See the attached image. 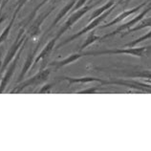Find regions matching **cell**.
Returning a JSON list of instances; mask_svg holds the SVG:
<instances>
[{"label":"cell","mask_w":151,"mask_h":151,"mask_svg":"<svg viewBox=\"0 0 151 151\" xmlns=\"http://www.w3.org/2000/svg\"><path fill=\"white\" fill-rule=\"evenodd\" d=\"M114 9V7H112V8H110V9L108 10V11H106L105 13H103L102 14H101L100 17H98L97 18H95V19H93V21L90 23L89 25H87L85 28H83L82 30H81L79 32H78L77 34H75V35H71V37H69V38H67V39H65V40H63L62 42H60L59 44L57 46V48L55 49H59L60 47H62V46H64V45H66V44H68L69 42H71V41H73V40H75L76 38H78L81 35H82L83 34H85V33H87V32H89V31H92L94 28H96L99 24H101V23L104 20V18H106V17L110 13H111V11H112Z\"/></svg>","instance_id":"cell-1"},{"label":"cell","mask_w":151,"mask_h":151,"mask_svg":"<svg viewBox=\"0 0 151 151\" xmlns=\"http://www.w3.org/2000/svg\"><path fill=\"white\" fill-rule=\"evenodd\" d=\"M50 73H51L50 69L41 70L38 74L34 76L33 78H30L29 79H27V81H23L21 84L17 85L13 91H12V93H19V92H21L22 90H24L25 88H27V87H29V86L41 84V83L45 82L47 81V78H48Z\"/></svg>","instance_id":"cell-2"},{"label":"cell","mask_w":151,"mask_h":151,"mask_svg":"<svg viewBox=\"0 0 151 151\" xmlns=\"http://www.w3.org/2000/svg\"><path fill=\"white\" fill-rule=\"evenodd\" d=\"M25 31L24 28H22V29L20 30V32H19V34L17 35V39H15V41L13 45H12L11 49L9 50V52H8V54L6 55V58H4V60L2 62V66H1V69H0V74L3 73V71L5 70V68L7 67V65L9 64V63L13 60V59L14 58V57L17 55V51L20 49V47L23 45V43H24L25 39L27 38L26 35H23L22 37V34L23 32Z\"/></svg>","instance_id":"cell-3"},{"label":"cell","mask_w":151,"mask_h":151,"mask_svg":"<svg viewBox=\"0 0 151 151\" xmlns=\"http://www.w3.org/2000/svg\"><path fill=\"white\" fill-rule=\"evenodd\" d=\"M93 8V6H86V7H82V8H81L79 10H78V11H76V12H74V13H72L70 14V17L67 19L66 20V22L64 23V24L62 25V27L59 29V31L58 32V34H57V35H55V38L57 39H58L59 37H61V35L65 33L66 31H68L71 27H72L76 22L77 21H78L79 19H81L83 15H84L87 12H88L89 10H91Z\"/></svg>","instance_id":"cell-4"},{"label":"cell","mask_w":151,"mask_h":151,"mask_svg":"<svg viewBox=\"0 0 151 151\" xmlns=\"http://www.w3.org/2000/svg\"><path fill=\"white\" fill-rule=\"evenodd\" d=\"M27 41H28V39L26 38V39H25V41H24V43H23L22 47H20V49H19V51L17 52V55L14 57V60L13 62H12V64L10 65L9 69L7 70V73L5 74V76H4V78H2L1 83H0V93H3V91L5 90L7 84H8V83H9V81H11L12 77H13V75H14V71H15V68H17V62H18V60H19V58H20V55L22 54L23 49H24V47H25V45H26Z\"/></svg>","instance_id":"cell-5"},{"label":"cell","mask_w":151,"mask_h":151,"mask_svg":"<svg viewBox=\"0 0 151 151\" xmlns=\"http://www.w3.org/2000/svg\"><path fill=\"white\" fill-rule=\"evenodd\" d=\"M55 8H57V5H54L53 7H51L48 11H46L44 13H42L41 14H39L38 17L32 22V25L30 26L29 30H28V34L30 35V37H37V35L40 33V27L42 25L43 21L49 17L51 13L55 9Z\"/></svg>","instance_id":"cell-6"},{"label":"cell","mask_w":151,"mask_h":151,"mask_svg":"<svg viewBox=\"0 0 151 151\" xmlns=\"http://www.w3.org/2000/svg\"><path fill=\"white\" fill-rule=\"evenodd\" d=\"M40 45H41V41L38 43L37 46L35 47V48L33 51L30 52L29 55H28L27 59H26V61H25V64H24V66H23L22 71H21L20 75H19V78H18V79H17V82H20V81H22V78H24V76L28 73V71L30 70L31 66L33 65V62H34V60H35V54H37V50H38L39 46H40Z\"/></svg>","instance_id":"cell-7"},{"label":"cell","mask_w":151,"mask_h":151,"mask_svg":"<svg viewBox=\"0 0 151 151\" xmlns=\"http://www.w3.org/2000/svg\"><path fill=\"white\" fill-rule=\"evenodd\" d=\"M78 0H71V1L69 2V3H67L66 5L64 6L61 9V11L59 12V13L58 14V15L55 17V20L52 22V24H51V26L47 29V31H46V33H48V32H50L53 28L58 24V23L61 20V19L65 17V15L68 14V13H70L71 12V10L73 9V7L75 6V4H76V2H77Z\"/></svg>","instance_id":"cell-8"},{"label":"cell","mask_w":151,"mask_h":151,"mask_svg":"<svg viewBox=\"0 0 151 151\" xmlns=\"http://www.w3.org/2000/svg\"><path fill=\"white\" fill-rule=\"evenodd\" d=\"M57 40H58V39L55 38V37H54L53 39H51V40L48 43H47V45L45 46V48L40 52V54L38 55V57L37 58H35L33 69H34V67L37 65L40 60H44L45 61V59L49 57V55L51 54V52L53 51L54 47L55 46V42H57Z\"/></svg>","instance_id":"cell-9"},{"label":"cell","mask_w":151,"mask_h":151,"mask_svg":"<svg viewBox=\"0 0 151 151\" xmlns=\"http://www.w3.org/2000/svg\"><path fill=\"white\" fill-rule=\"evenodd\" d=\"M81 57H83V54H73L69 55L68 58H66L64 59H62V60H59V61H53L52 63H50V66H52L55 70H58L59 68H61V67H64L68 64H71V63H73L75 61H77L78 59H79Z\"/></svg>","instance_id":"cell-10"},{"label":"cell","mask_w":151,"mask_h":151,"mask_svg":"<svg viewBox=\"0 0 151 151\" xmlns=\"http://www.w3.org/2000/svg\"><path fill=\"white\" fill-rule=\"evenodd\" d=\"M145 5H146V3H142V4H141V5H139V6H138V7H136V8H133V9H131V10H129V11H125V12H124V13H122V14H119L118 17L114 19V20H112L111 22H109L108 24H106V25H102L101 27H102V28L110 27V26H112V25H114V24H116V23L121 22L122 20H124V19H125L126 17H130L131 14H135V13H136V12H138L140 9H142V7H145Z\"/></svg>","instance_id":"cell-11"},{"label":"cell","mask_w":151,"mask_h":151,"mask_svg":"<svg viewBox=\"0 0 151 151\" xmlns=\"http://www.w3.org/2000/svg\"><path fill=\"white\" fill-rule=\"evenodd\" d=\"M113 5H114V1H113V0H111V1L107 2L105 5H103L102 7L100 8V9H98V10H96V11L94 12V13L92 14V15H91V18L89 19V21L93 20V19H95V18H97L98 17H100V15L102 14L105 11L109 10L110 8H112Z\"/></svg>","instance_id":"cell-12"},{"label":"cell","mask_w":151,"mask_h":151,"mask_svg":"<svg viewBox=\"0 0 151 151\" xmlns=\"http://www.w3.org/2000/svg\"><path fill=\"white\" fill-rule=\"evenodd\" d=\"M146 27H151V17L142 19V20L139 22L138 26L133 28V29H128V32H127L126 34H129V33H131V32H135V31L144 29V28H146Z\"/></svg>","instance_id":"cell-13"},{"label":"cell","mask_w":151,"mask_h":151,"mask_svg":"<svg viewBox=\"0 0 151 151\" xmlns=\"http://www.w3.org/2000/svg\"><path fill=\"white\" fill-rule=\"evenodd\" d=\"M98 39H100V37H98L96 35H95V32L92 30V32H91V34L88 35V37L86 38V40H85V42L83 43V44L81 45V47L79 48V50H83L84 48H86L87 46H89V45H91L92 43H94L96 40H98Z\"/></svg>","instance_id":"cell-14"},{"label":"cell","mask_w":151,"mask_h":151,"mask_svg":"<svg viewBox=\"0 0 151 151\" xmlns=\"http://www.w3.org/2000/svg\"><path fill=\"white\" fill-rule=\"evenodd\" d=\"M27 2H28V0H18L17 3L15 4V11H14V14H17V15L18 13L21 11L22 8L25 6V4H26Z\"/></svg>","instance_id":"cell-15"},{"label":"cell","mask_w":151,"mask_h":151,"mask_svg":"<svg viewBox=\"0 0 151 151\" xmlns=\"http://www.w3.org/2000/svg\"><path fill=\"white\" fill-rule=\"evenodd\" d=\"M86 1H87V0H78V1L76 2L75 6L73 7V9L71 10V12H70V14H72V13H74V12L78 11V10H79V9H81V8H82V7H83V5H84Z\"/></svg>","instance_id":"cell-16"},{"label":"cell","mask_w":151,"mask_h":151,"mask_svg":"<svg viewBox=\"0 0 151 151\" xmlns=\"http://www.w3.org/2000/svg\"><path fill=\"white\" fill-rule=\"evenodd\" d=\"M150 37H151V31H150V32H148V33L146 34L145 35H144V37H140L139 39H137V40L133 41L132 43H130V44H128V45H130V46H134V45H136L137 43H140V42L144 41V40H145V39H147V38H150Z\"/></svg>","instance_id":"cell-17"},{"label":"cell","mask_w":151,"mask_h":151,"mask_svg":"<svg viewBox=\"0 0 151 151\" xmlns=\"http://www.w3.org/2000/svg\"><path fill=\"white\" fill-rule=\"evenodd\" d=\"M55 83H52V84H48V85H46V86H43L42 88L39 90V93H47V92H49V90L52 88V87L54 86Z\"/></svg>","instance_id":"cell-18"},{"label":"cell","mask_w":151,"mask_h":151,"mask_svg":"<svg viewBox=\"0 0 151 151\" xmlns=\"http://www.w3.org/2000/svg\"><path fill=\"white\" fill-rule=\"evenodd\" d=\"M9 1H10V0H3L2 5H1V10H2V9H4V7L6 6V4H7L8 2H9Z\"/></svg>","instance_id":"cell-19"},{"label":"cell","mask_w":151,"mask_h":151,"mask_svg":"<svg viewBox=\"0 0 151 151\" xmlns=\"http://www.w3.org/2000/svg\"><path fill=\"white\" fill-rule=\"evenodd\" d=\"M1 66H2V61H1V55H0V69H1Z\"/></svg>","instance_id":"cell-20"},{"label":"cell","mask_w":151,"mask_h":151,"mask_svg":"<svg viewBox=\"0 0 151 151\" xmlns=\"http://www.w3.org/2000/svg\"><path fill=\"white\" fill-rule=\"evenodd\" d=\"M2 2H3V0H0V8H1V5H2Z\"/></svg>","instance_id":"cell-21"},{"label":"cell","mask_w":151,"mask_h":151,"mask_svg":"<svg viewBox=\"0 0 151 151\" xmlns=\"http://www.w3.org/2000/svg\"><path fill=\"white\" fill-rule=\"evenodd\" d=\"M148 6H151V1L149 2V4H148Z\"/></svg>","instance_id":"cell-22"},{"label":"cell","mask_w":151,"mask_h":151,"mask_svg":"<svg viewBox=\"0 0 151 151\" xmlns=\"http://www.w3.org/2000/svg\"><path fill=\"white\" fill-rule=\"evenodd\" d=\"M128 1H130V0H127V2H128Z\"/></svg>","instance_id":"cell-23"},{"label":"cell","mask_w":151,"mask_h":151,"mask_svg":"<svg viewBox=\"0 0 151 151\" xmlns=\"http://www.w3.org/2000/svg\"></svg>","instance_id":"cell-24"}]
</instances>
